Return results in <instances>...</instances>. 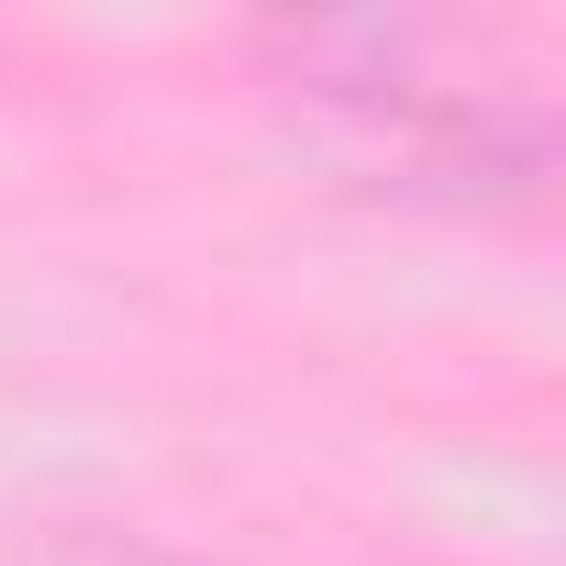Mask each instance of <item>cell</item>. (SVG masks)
I'll return each mask as SVG.
<instances>
[{
	"mask_svg": "<svg viewBox=\"0 0 566 566\" xmlns=\"http://www.w3.org/2000/svg\"><path fill=\"white\" fill-rule=\"evenodd\" d=\"M266 67L312 112L345 178L433 211H522L555 178V123L455 67L444 23H277Z\"/></svg>",
	"mask_w": 566,
	"mask_h": 566,
	"instance_id": "cell-1",
	"label": "cell"
},
{
	"mask_svg": "<svg viewBox=\"0 0 566 566\" xmlns=\"http://www.w3.org/2000/svg\"><path fill=\"white\" fill-rule=\"evenodd\" d=\"M0 566H200L156 533H112V522H56V533H23V544H0Z\"/></svg>",
	"mask_w": 566,
	"mask_h": 566,
	"instance_id": "cell-2",
	"label": "cell"
}]
</instances>
